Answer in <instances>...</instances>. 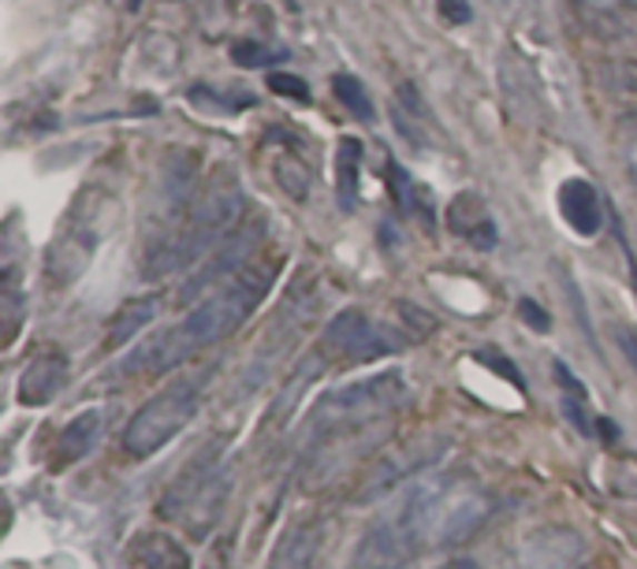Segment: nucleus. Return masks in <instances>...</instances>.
<instances>
[{"instance_id": "3", "label": "nucleus", "mask_w": 637, "mask_h": 569, "mask_svg": "<svg viewBox=\"0 0 637 569\" xmlns=\"http://www.w3.org/2000/svg\"><path fill=\"white\" fill-rule=\"evenodd\" d=\"M201 406V380L198 376H179L161 388L150 402L138 406V413L123 428V450L131 458H150L168 447L183 428L195 421Z\"/></svg>"}, {"instance_id": "7", "label": "nucleus", "mask_w": 637, "mask_h": 569, "mask_svg": "<svg viewBox=\"0 0 637 569\" xmlns=\"http://www.w3.org/2000/svg\"><path fill=\"white\" fill-rule=\"evenodd\" d=\"M448 450L440 436H418V439H407V443H399L396 450H388L385 458L377 461V466H369L366 480L358 485V499H377L385 496L399 485V480L414 477V472L437 466L440 455Z\"/></svg>"}, {"instance_id": "10", "label": "nucleus", "mask_w": 637, "mask_h": 569, "mask_svg": "<svg viewBox=\"0 0 637 569\" xmlns=\"http://www.w3.org/2000/svg\"><path fill=\"white\" fill-rule=\"evenodd\" d=\"M68 383V358L57 350L38 353L19 376V402L23 406H46L60 395V388Z\"/></svg>"}, {"instance_id": "5", "label": "nucleus", "mask_w": 637, "mask_h": 569, "mask_svg": "<svg viewBox=\"0 0 637 569\" xmlns=\"http://www.w3.org/2000/svg\"><path fill=\"white\" fill-rule=\"evenodd\" d=\"M432 510H437V488H418L396 518L377 525L366 536L362 547L355 551V566L350 569H399L407 562L410 547L425 532V525L432 521Z\"/></svg>"}, {"instance_id": "16", "label": "nucleus", "mask_w": 637, "mask_h": 569, "mask_svg": "<svg viewBox=\"0 0 637 569\" xmlns=\"http://www.w3.org/2000/svg\"><path fill=\"white\" fill-rule=\"evenodd\" d=\"M98 432H101V413L98 410L76 417V421H71L60 432V443H57V455H52V466L63 469V466H71V461L87 458L90 447L98 443Z\"/></svg>"}, {"instance_id": "23", "label": "nucleus", "mask_w": 637, "mask_h": 569, "mask_svg": "<svg viewBox=\"0 0 637 569\" xmlns=\"http://www.w3.org/2000/svg\"><path fill=\"white\" fill-rule=\"evenodd\" d=\"M332 90H336V98L347 104L350 112L358 116V120H366V123H374V101H369V93H366V86L358 82V79H350V74H336L332 79Z\"/></svg>"}, {"instance_id": "8", "label": "nucleus", "mask_w": 637, "mask_h": 569, "mask_svg": "<svg viewBox=\"0 0 637 569\" xmlns=\"http://www.w3.org/2000/svg\"><path fill=\"white\" fill-rule=\"evenodd\" d=\"M399 399H402V380L396 372H388V376H374V380L366 383H355V388L328 395L321 406L328 417H369V413L391 410Z\"/></svg>"}, {"instance_id": "31", "label": "nucleus", "mask_w": 637, "mask_h": 569, "mask_svg": "<svg viewBox=\"0 0 637 569\" xmlns=\"http://www.w3.org/2000/svg\"><path fill=\"white\" fill-rule=\"evenodd\" d=\"M623 131L630 134L634 142H637V112H630V116H626V120H623Z\"/></svg>"}, {"instance_id": "21", "label": "nucleus", "mask_w": 637, "mask_h": 569, "mask_svg": "<svg viewBox=\"0 0 637 569\" xmlns=\"http://www.w3.org/2000/svg\"><path fill=\"white\" fill-rule=\"evenodd\" d=\"M288 57H291L288 49H269V46H261V41H231V60L250 71L272 68V63H283Z\"/></svg>"}, {"instance_id": "30", "label": "nucleus", "mask_w": 637, "mask_h": 569, "mask_svg": "<svg viewBox=\"0 0 637 569\" xmlns=\"http://www.w3.org/2000/svg\"><path fill=\"white\" fill-rule=\"evenodd\" d=\"M619 342H623V353H626V358H630V365L637 369V331H623Z\"/></svg>"}, {"instance_id": "22", "label": "nucleus", "mask_w": 637, "mask_h": 569, "mask_svg": "<svg viewBox=\"0 0 637 569\" xmlns=\"http://www.w3.org/2000/svg\"><path fill=\"white\" fill-rule=\"evenodd\" d=\"M276 182H280L288 198L302 201L306 194H310L313 179H310V168H306L299 157H280V160H276Z\"/></svg>"}, {"instance_id": "4", "label": "nucleus", "mask_w": 637, "mask_h": 569, "mask_svg": "<svg viewBox=\"0 0 637 569\" xmlns=\"http://www.w3.org/2000/svg\"><path fill=\"white\" fill-rule=\"evenodd\" d=\"M225 502H228V466L217 455H206L190 461V469L168 488L161 513L183 521L187 532L201 540V536H209L212 525L220 521Z\"/></svg>"}, {"instance_id": "19", "label": "nucleus", "mask_w": 637, "mask_h": 569, "mask_svg": "<svg viewBox=\"0 0 637 569\" xmlns=\"http://www.w3.org/2000/svg\"><path fill=\"white\" fill-rule=\"evenodd\" d=\"M153 313H157V298H135V302H127L120 313L112 317L109 336H104V347L116 350V347H123V342H131L138 331L150 325Z\"/></svg>"}, {"instance_id": "25", "label": "nucleus", "mask_w": 637, "mask_h": 569, "mask_svg": "<svg viewBox=\"0 0 637 569\" xmlns=\"http://www.w3.org/2000/svg\"><path fill=\"white\" fill-rule=\"evenodd\" d=\"M608 485L615 496L623 499H637V458H619L608 472Z\"/></svg>"}, {"instance_id": "1", "label": "nucleus", "mask_w": 637, "mask_h": 569, "mask_svg": "<svg viewBox=\"0 0 637 569\" xmlns=\"http://www.w3.org/2000/svg\"><path fill=\"white\" fill-rule=\"evenodd\" d=\"M272 276H276V261L242 264V272L236 279H228L206 302H198L179 325L161 331V336L146 342L142 350H135L131 358L123 361V372H153V376L168 372L176 369V365H183L187 358H195L198 350L231 336V331L261 306V298L269 295Z\"/></svg>"}, {"instance_id": "17", "label": "nucleus", "mask_w": 637, "mask_h": 569, "mask_svg": "<svg viewBox=\"0 0 637 569\" xmlns=\"http://www.w3.org/2000/svg\"><path fill=\"white\" fill-rule=\"evenodd\" d=\"M556 380L563 388V413H567V421L575 425L581 436H593L597 425H593V417H589V391L581 388V380L563 361H556Z\"/></svg>"}, {"instance_id": "20", "label": "nucleus", "mask_w": 637, "mask_h": 569, "mask_svg": "<svg viewBox=\"0 0 637 569\" xmlns=\"http://www.w3.org/2000/svg\"><path fill=\"white\" fill-rule=\"evenodd\" d=\"M485 513H488V502L485 499H466V502H459L448 518H444V525H440V543H459V540H466L477 525L485 521Z\"/></svg>"}, {"instance_id": "26", "label": "nucleus", "mask_w": 637, "mask_h": 569, "mask_svg": "<svg viewBox=\"0 0 637 569\" xmlns=\"http://www.w3.org/2000/svg\"><path fill=\"white\" fill-rule=\"evenodd\" d=\"M269 90L272 93H283V98H295V101H310V86H306L299 74L269 71Z\"/></svg>"}, {"instance_id": "32", "label": "nucleus", "mask_w": 637, "mask_h": 569, "mask_svg": "<svg viewBox=\"0 0 637 569\" xmlns=\"http://www.w3.org/2000/svg\"><path fill=\"white\" fill-rule=\"evenodd\" d=\"M626 4H630V8H637V0H626Z\"/></svg>"}, {"instance_id": "12", "label": "nucleus", "mask_w": 637, "mask_h": 569, "mask_svg": "<svg viewBox=\"0 0 637 569\" xmlns=\"http://www.w3.org/2000/svg\"><path fill=\"white\" fill-rule=\"evenodd\" d=\"M448 228L455 234H462V239L477 246V250H492L496 246V223H492V217H488L481 194H474V190H462L459 198H451Z\"/></svg>"}, {"instance_id": "15", "label": "nucleus", "mask_w": 637, "mask_h": 569, "mask_svg": "<svg viewBox=\"0 0 637 569\" xmlns=\"http://www.w3.org/2000/svg\"><path fill=\"white\" fill-rule=\"evenodd\" d=\"M131 555L142 569H190V555L165 532H142L131 543Z\"/></svg>"}, {"instance_id": "27", "label": "nucleus", "mask_w": 637, "mask_h": 569, "mask_svg": "<svg viewBox=\"0 0 637 569\" xmlns=\"http://www.w3.org/2000/svg\"><path fill=\"white\" fill-rule=\"evenodd\" d=\"M477 361L492 365V369H496V372H500V376H507V380H511V383H515V388H518V391H522V376H518V369H515V361H507V358H504V353H500V350H481V353H477Z\"/></svg>"}, {"instance_id": "24", "label": "nucleus", "mask_w": 637, "mask_h": 569, "mask_svg": "<svg viewBox=\"0 0 637 569\" xmlns=\"http://www.w3.org/2000/svg\"><path fill=\"white\" fill-rule=\"evenodd\" d=\"M385 179H388V187H391V198H396V206H399L402 212L418 209V187H414L407 171L399 168V160H391V157H388V164H385Z\"/></svg>"}, {"instance_id": "6", "label": "nucleus", "mask_w": 637, "mask_h": 569, "mask_svg": "<svg viewBox=\"0 0 637 569\" xmlns=\"http://www.w3.org/2000/svg\"><path fill=\"white\" fill-rule=\"evenodd\" d=\"M402 342L407 339L374 325V320L358 313V309H344V313L325 328V347L339 353L344 361H377L385 358V353L402 350Z\"/></svg>"}, {"instance_id": "18", "label": "nucleus", "mask_w": 637, "mask_h": 569, "mask_svg": "<svg viewBox=\"0 0 637 569\" xmlns=\"http://www.w3.org/2000/svg\"><path fill=\"white\" fill-rule=\"evenodd\" d=\"M362 142L358 138H339L336 149V187H339V206L347 212L358 201V176H362Z\"/></svg>"}, {"instance_id": "13", "label": "nucleus", "mask_w": 637, "mask_h": 569, "mask_svg": "<svg viewBox=\"0 0 637 569\" xmlns=\"http://www.w3.org/2000/svg\"><path fill=\"white\" fill-rule=\"evenodd\" d=\"M93 253V234L90 231H68L63 239L52 242L49 250V279L60 287L76 283V279L87 272Z\"/></svg>"}, {"instance_id": "29", "label": "nucleus", "mask_w": 637, "mask_h": 569, "mask_svg": "<svg viewBox=\"0 0 637 569\" xmlns=\"http://www.w3.org/2000/svg\"><path fill=\"white\" fill-rule=\"evenodd\" d=\"M440 16L448 19L451 27H462L470 23V0H440Z\"/></svg>"}, {"instance_id": "14", "label": "nucleus", "mask_w": 637, "mask_h": 569, "mask_svg": "<svg viewBox=\"0 0 637 569\" xmlns=\"http://www.w3.org/2000/svg\"><path fill=\"white\" fill-rule=\"evenodd\" d=\"M317 547H321V525L317 521L291 525V529L280 536V543H276L269 569H310Z\"/></svg>"}, {"instance_id": "28", "label": "nucleus", "mask_w": 637, "mask_h": 569, "mask_svg": "<svg viewBox=\"0 0 637 569\" xmlns=\"http://www.w3.org/2000/svg\"><path fill=\"white\" fill-rule=\"evenodd\" d=\"M518 313H522V320H526V325L534 328V331H548V328H551L548 313L534 302V298H522V302H518Z\"/></svg>"}, {"instance_id": "9", "label": "nucleus", "mask_w": 637, "mask_h": 569, "mask_svg": "<svg viewBox=\"0 0 637 569\" xmlns=\"http://www.w3.org/2000/svg\"><path fill=\"white\" fill-rule=\"evenodd\" d=\"M559 212L581 239H593L604 228V201L600 190L586 179H567L559 187Z\"/></svg>"}, {"instance_id": "11", "label": "nucleus", "mask_w": 637, "mask_h": 569, "mask_svg": "<svg viewBox=\"0 0 637 569\" xmlns=\"http://www.w3.org/2000/svg\"><path fill=\"white\" fill-rule=\"evenodd\" d=\"M258 239H261V223H250V228H242L239 234H231L225 250H217V253H212V261H209L206 268H201V272H198L195 279H190L183 295L190 298V295L206 291V287H217L220 279L231 276V272H236V268H239L242 261H247V257L253 253V246H258Z\"/></svg>"}, {"instance_id": "2", "label": "nucleus", "mask_w": 637, "mask_h": 569, "mask_svg": "<svg viewBox=\"0 0 637 569\" xmlns=\"http://www.w3.org/2000/svg\"><path fill=\"white\" fill-rule=\"evenodd\" d=\"M242 217V190L239 187H212L206 198H198V206L187 212L183 220H176L172 228L157 234V242L146 250V276L161 279L176 268H187L201 261L212 246L236 228Z\"/></svg>"}]
</instances>
